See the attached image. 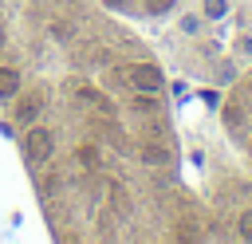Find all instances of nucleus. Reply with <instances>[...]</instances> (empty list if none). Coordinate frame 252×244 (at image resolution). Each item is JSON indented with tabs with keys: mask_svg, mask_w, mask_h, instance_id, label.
<instances>
[{
	"mask_svg": "<svg viewBox=\"0 0 252 244\" xmlns=\"http://www.w3.org/2000/svg\"><path fill=\"white\" fill-rule=\"evenodd\" d=\"M24 153H28L32 169H39L43 161H51V153H55V130L51 126H32L28 138H24Z\"/></svg>",
	"mask_w": 252,
	"mask_h": 244,
	"instance_id": "nucleus-1",
	"label": "nucleus"
},
{
	"mask_svg": "<svg viewBox=\"0 0 252 244\" xmlns=\"http://www.w3.org/2000/svg\"><path fill=\"white\" fill-rule=\"evenodd\" d=\"M126 83L134 87V91H150V94H158L161 91V71L154 67V63H130L126 67Z\"/></svg>",
	"mask_w": 252,
	"mask_h": 244,
	"instance_id": "nucleus-2",
	"label": "nucleus"
},
{
	"mask_svg": "<svg viewBox=\"0 0 252 244\" xmlns=\"http://www.w3.org/2000/svg\"><path fill=\"white\" fill-rule=\"evenodd\" d=\"M39 110H43V94H39V91L16 98V122H20V126H32V122L39 118Z\"/></svg>",
	"mask_w": 252,
	"mask_h": 244,
	"instance_id": "nucleus-3",
	"label": "nucleus"
},
{
	"mask_svg": "<svg viewBox=\"0 0 252 244\" xmlns=\"http://www.w3.org/2000/svg\"><path fill=\"white\" fill-rule=\"evenodd\" d=\"M138 157H142L146 165H169V161H173V153H169L161 142H142V146H138Z\"/></svg>",
	"mask_w": 252,
	"mask_h": 244,
	"instance_id": "nucleus-4",
	"label": "nucleus"
},
{
	"mask_svg": "<svg viewBox=\"0 0 252 244\" xmlns=\"http://www.w3.org/2000/svg\"><path fill=\"white\" fill-rule=\"evenodd\" d=\"M20 67H12V63H4L0 67V98H16L20 94Z\"/></svg>",
	"mask_w": 252,
	"mask_h": 244,
	"instance_id": "nucleus-5",
	"label": "nucleus"
},
{
	"mask_svg": "<svg viewBox=\"0 0 252 244\" xmlns=\"http://www.w3.org/2000/svg\"><path fill=\"white\" fill-rule=\"evenodd\" d=\"M130 106H134V114H154V110H158V98H154L150 91H138V98H134Z\"/></svg>",
	"mask_w": 252,
	"mask_h": 244,
	"instance_id": "nucleus-6",
	"label": "nucleus"
},
{
	"mask_svg": "<svg viewBox=\"0 0 252 244\" xmlns=\"http://www.w3.org/2000/svg\"><path fill=\"white\" fill-rule=\"evenodd\" d=\"M75 161H79L83 169H94V165H98V146H79V150H75Z\"/></svg>",
	"mask_w": 252,
	"mask_h": 244,
	"instance_id": "nucleus-7",
	"label": "nucleus"
},
{
	"mask_svg": "<svg viewBox=\"0 0 252 244\" xmlns=\"http://www.w3.org/2000/svg\"><path fill=\"white\" fill-rule=\"evenodd\" d=\"M224 12H228V0H205V16L209 20H220Z\"/></svg>",
	"mask_w": 252,
	"mask_h": 244,
	"instance_id": "nucleus-8",
	"label": "nucleus"
},
{
	"mask_svg": "<svg viewBox=\"0 0 252 244\" xmlns=\"http://www.w3.org/2000/svg\"><path fill=\"white\" fill-rule=\"evenodd\" d=\"M236 232H240L244 240H252V209H248V213H244V216L236 220Z\"/></svg>",
	"mask_w": 252,
	"mask_h": 244,
	"instance_id": "nucleus-9",
	"label": "nucleus"
},
{
	"mask_svg": "<svg viewBox=\"0 0 252 244\" xmlns=\"http://www.w3.org/2000/svg\"><path fill=\"white\" fill-rule=\"evenodd\" d=\"M142 4H146V12L161 16V12H169V4H173V0H142Z\"/></svg>",
	"mask_w": 252,
	"mask_h": 244,
	"instance_id": "nucleus-10",
	"label": "nucleus"
},
{
	"mask_svg": "<svg viewBox=\"0 0 252 244\" xmlns=\"http://www.w3.org/2000/svg\"><path fill=\"white\" fill-rule=\"evenodd\" d=\"M240 51H244V55H252V35H244V39H240Z\"/></svg>",
	"mask_w": 252,
	"mask_h": 244,
	"instance_id": "nucleus-11",
	"label": "nucleus"
},
{
	"mask_svg": "<svg viewBox=\"0 0 252 244\" xmlns=\"http://www.w3.org/2000/svg\"><path fill=\"white\" fill-rule=\"evenodd\" d=\"M102 4H106V8H126L130 0H102Z\"/></svg>",
	"mask_w": 252,
	"mask_h": 244,
	"instance_id": "nucleus-12",
	"label": "nucleus"
},
{
	"mask_svg": "<svg viewBox=\"0 0 252 244\" xmlns=\"http://www.w3.org/2000/svg\"><path fill=\"white\" fill-rule=\"evenodd\" d=\"M0 47H4V28H0Z\"/></svg>",
	"mask_w": 252,
	"mask_h": 244,
	"instance_id": "nucleus-13",
	"label": "nucleus"
}]
</instances>
